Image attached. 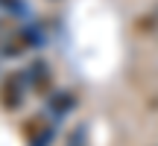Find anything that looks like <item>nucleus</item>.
<instances>
[{"mask_svg":"<svg viewBox=\"0 0 158 146\" xmlns=\"http://www.w3.org/2000/svg\"><path fill=\"white\" fill-rule=\"evenodd\" d=\"M29 96V82H27V67L6 70L0 76V108L6 114H15L27 105Z\"/></svg>","mask_w":158,"mask_h":146,"instance_id":"nucleus-2","label":"nucleus"},{"mask_svg":"<svg viewBox=\"0 0 158 146\" xmlns=\"http://www.w3.org/2000/svg\"><path fill=\"white\" fill-rule=\"evenodd\" d=\"M44 102H47V114H50L53 120H62V117H68V114L76 108L79 99H76V94L70 88H56Z\"/></svg>","mask_w":158,"mask_h":146,"instance_id":"nucleus-4","label":"nucleus"},{"mask_svg":"<svg viewBox=\"0 0 158 146\" xmlns=\"http://www.w3.org/2000/svg\"><path fill=\"white\" fill-rule=\"evenodd\" d=\"M132 29H135L138 35H158V12L149 9V12H143V15H138L135 23H132Z\"/></svg>","mask_w":158,"mask_h":146,"instance_id":"nucleus-5","label":"nucleus"},{"mask_svg":"<svg viewBox=\"0 0 158 146\" xmlns=\"http://www.w3.org/2000/svg\"><path fill=\"white\" fill-rule=\"evenodd\" d=\"M50 3H59V0H50Z\"/></svg>","mask_w":158,"mask_h":146,"instance_id":"nucleus-7","label":"nucleus"},{"mask_svg":"<svg viewBox=\"0 0 158 146\" xmlns=\"http://www.w3.org/2000/svg\"><path fill=\"white\" fill-rule=\"evenodd\" d=\"M27 67V82H29V94L38 96V99H47V96L56 91V76H53V67L47 59H32Z\"/></svg>","mask_w":158,"mask_h":146,"instance_id":"nucleus-3","label":"nucleus"},{"mask_svg":"<svg viewBox=\"0 0 158 146\" xmlns=\"http://www.w3.org/2000/svg\"><path fill=\"white\" fill-rule=\"evenodd\" d=\"M41 44H44L41 29L32 26V23H23V26H15L12 32L0 35V56L3 59H21L27 53L38 50Z\"/></svg>","mask_w":158,"mask_h":146,"instance_id":"nucleus-1","label":"nucleus"},{"mask_svg":"<svg viewBox=\"0 0 158 146\" xmlns=\"http://www.w3.org/2000/svg\"><path fill=\"white\" fill-rule=\"evenodd\" d=\"M152 9H155V12H158V3H155V6H152Z\"/></svg>","mask_w":158,"mask_h":146,"instance_id":"nucleus-6","label":"nucleus"}]
</instances>
